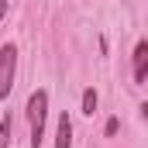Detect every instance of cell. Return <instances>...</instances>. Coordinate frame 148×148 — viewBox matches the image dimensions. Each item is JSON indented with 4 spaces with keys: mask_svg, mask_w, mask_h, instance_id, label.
I'll return each instance as SVG.
<instances>
[{
    "mask_svg": "<svg viewBox=\"0 0 148 148\" xmlns=\"http://www.w3.org/2000/svg\"><path fill=\"white\" fill-rule=\"evenodd\" d=\"M117 127H121V121H117V117H110V121H107V127H103V134H107V138H114V134H117Z\"/></svg>",
    "mask_w": 148,
    "mask_h": 148,
    "instance_id": "7",
    "label": "cell"
},
{
    "mask_svg": "<svg viewBox=\"0 0 148 148\" xmlns=\"http://www.w3.org/2000/svg\"><path fill=\"white\" fill-rule=\"evenodd\" d=\"M97 103H100L97 90H93V86H90V90H83V114H90V117H93V110H97Z\"/></svg>",
    "mask_w": 148,
    "mask_h": 148,
    "instance_id": "6",
    "label": "cell"
},
{
    "mask_svg": "<svg viewBox=\"0 0 148 148\" xmlns=\"http://www.w3.org/2000/svg\"><path fill=\"white\" fill-rule=\"evenodd\" d=\"M28 127H31V148H38L45 141V121H48V90H35L28 97Z\"/></svg>",
    "mask_w": 148,
    "mask_h": 148,
    "instance_id": "1",
    "label": "cell"
},
{
    "mask_svg": "<svg viewBox=\"0 0 148 148\" xmlns=\"http://www.w3.org/2000/svg\"><path fill=\"white\" fill-rule=\"evenodd\" d=\"M10 134H14V121H10V114H3V121H0V148H10Z\"/></svg>",
    "mask_w": 148,
    "mask_h": 148,
    "instance_id": "5",
    "label": "cell"
},
{
    "mask_svg": "<svg viewBox=\"0 0 148 148\" xmlns=\"http://www.w3.org/2000/svg\"><path fill=\"white\" fill-rule=\"evenodd\" d=\"M7 10H10V3H7V0H0V21L7 17Z\"/></svg>",
    "mask_w": 148,
    "mask_h": 148,
    "instance_id": "8",
    "label": "cell"
},
{
    "mask_svg": "<svg viewBox=\"0 0 148 148\" xmlns=\"http://www.w3.org/2000/svg\"><path fill=\"white\" fill-rule=\"evenodd\" d=\"M148 79V41L134 45V83H145Z\"/></svg>",
    "mask_w": 148,
    "mask_h": 148,
    "instance_id": "4",
    "label": "cell"
},
{
    "mask_svg": "<svg viewBox=\"0 0 148 148\" xmlns=\"http://www.w3.org/2000/svg\"><path fill=\"white\" fill-rule=\"evenodd\" d=\"M14 79H17V45L7 41V45L0 48V100L10 97Z\"/></svg>",
    "mask_w": 148,
    "mask_h": 148,
    "instance_id": "2",
    "label": "cell"
},
{
    "mask_svg": "<svg viewBox=\"0 0 148 148\" xmlns=\"http://www.w3.org/2000/svg\"><path fill=\"white\" fill-rule=\"evenodd\" d=\"M55 148H73V117H69V114H59V124H55Z\"/></svg>",
    "mask_w": 148,
    "mask_h": 148,
    "instance_id": "3",
    "label": "cell"
}]
</instances>
